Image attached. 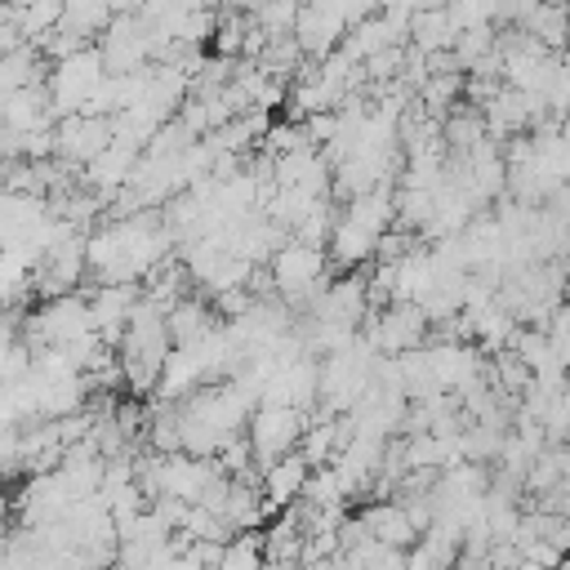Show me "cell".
Masks as SVG:
<instances>
[{
    "label": "cell",
    "instance_id": "obj_1",
    "mask_svg": "<svg viewBox=\"0 0 570 570\" xmlns=\"http://www.w3.org/2000/svg\"><path fill=\"white\" fill-rule=\"evenodd\" d=\"M303 428H307V419L294 405H254L249 428H245V436L254 445V463L267 468L285 454H294L298 441H303Z\"/></svg>",
    "mask_w": 570,
    "mask_h": 570
},
{
    "label": "cell",
    "instance_id": "obj_2",
    "mask_svg": "<svg viewBox=\"0 0 570 570\" xmlns=\"http://www.w3.org/2000/svg\"><path fill=\"white\" fill-rule=\"evenodd\" d=\"M312 312H316V321H334V325L356 330V325L365 321V312H370V298H365V276H343V281L325 285Z\"/></svg>",
    "mask_w": 570,
    "mask_h": 570
},
{
    "label": "cell",
    "instance_id": "obj_3",
    "mask_svg": "<svg viewBox=\"0 0 570 570\" xmlns=\"http://www.w3.org/2000/svg\"><path fill=\"white\" fill-rule=\"evenodd\" d=\"M307 481H312V463L294 450V454L267 463L258 485H263V499H267L272 508H285V503H298V499L307 494Z\"/></svg>",
    "mask_w": 570,
    "mask_h": 570
},
{
    "label": "cell",
    "instance_id": "obj_4",
    "mask_svg": "<svg viewBox=\"0 0 570 570\" xmlns=\"http://www.w3.org/2000/svg\"><path fill=\"white\" fill-rule=\"evenodd\" d=\"M361 525H365V534H370L374 543H383V548L410 552V548L419 543V530H414V521L405 517L401 503H370V508L361 512Z\"/></svg>",
    "mask_w": 570,
    "mask_h": 570
},
{
    "label": "cell",
    "instance_id": "obj_5",
    "mask_svg": "<svg viewBox=\"0 0 570 570\" xmlns=\"http://www.w3.org/2000/svg\"><path fill=\"white\" fill-rule=\"evenodd\" d=\"M214 307L205 303V298H178L169 312H165V330H169V343L174 347H191V343H200L205 334H214L218 325H214Z\"/></svg>",
    "mask_w": 570,
    "mask_h": 570
},
{
    "label": "cell",
    "instance_id": "obj_6",
    "mask_svg": "<svg viewBox=\"0 0 570 570\" xmlns=\"http://www.w3.org/2000/svg\"><path fill=\"white\" fill-rule=\"evenodd\" d=\"M267 508H272V503L263 499V485H258L254 476H249V481H232L227 503H223V521H227L232 534H254Z\"/></svg>",
    "mask_w": 570,
    "mask_h": 570
},
{
    "label": "cell",
    "instance_id": "obj_7",
    "mask_svg": "<svg viewBox=\"0 0 570 570\" xmlns=\"http://www.w3.org/2000/svg\"><path fill=\"white\" fill-rule=\"evenodd\" d=\"M330 249H334L338 267H356V263L374 258V249H379V232H370L365 223H356V218L343 214V218L334 223V232H330Z\"/></svg>",
    "mask_w": 570,
    "mask_h": 570
},
{
    "label": "cell",
    "instance_id": "obj_8",
    "mask_svg": "<svg viewBox=\"0 0 570 570\" xmlns=\"http://www.w3.org/2000/svg\"><path fill=\"white\" fill-rule=\"evenodd\" d=\"M218 570H267V561H263V539H254V534H236V539L223 548Z\"/></svg>",
    "mask_w": 570,
    "mask_h": 570
},
{
    "label": "cell",
    "instance_id": "obj_9",
    "mask_svg": "<svg viewBox=\"0 0 570 570\" xmlns=\"http://www.w3.org/2000/svg\"><path fill=\"white\" fill-rule=\"evenodd\" d=\"M9 517V494H4V485H0V521Z\"/></svg>",
    "mask_w": 570,
    "mask_h": 570
}]
</instances>
